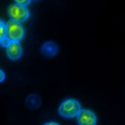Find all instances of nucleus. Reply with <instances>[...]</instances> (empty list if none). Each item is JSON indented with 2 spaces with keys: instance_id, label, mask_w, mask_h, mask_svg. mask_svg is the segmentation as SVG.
Here are the masks:
<instances>
[{
  "instance_id": "6e6552de",
  "label": "nucleus",
  "mask_w": 125,
  "mask_h": 125,
  "mask_svg": "<svg viewBox=\"0 0 125 125\" xmlns=\"http://www.w3.org/2000/svg\"><path fill=\"white\" fill-rule=\"evenodd\" d=\"M5 37V23L0 21V41Z\"/></svg>"
},
{
  "instance_id": "f8f14e48",
  "label": "nucleus",
  "mask_w": 125,
  "mask_h": 125,
  "mask_svg": "<svg viewBox=\"0 0 125 125\" xmlns=\"http://www.w3.org/2000/svg\"><path fill=\"white\" fill-rule=\"evenodd\" d=\"M44 125H60V124L56 123V122H47V123H45Z\"/></svg>"
},
{
  "instance_id": "9d476101",
  "label": "nucleus",
  "mask_w": 125,
  "mask_h": 125,
  "mask_svg": "<svg viewBox=\"0 0 125 125\" xmlns=\"http://www.w3.org/2000/svg\"><path fill=\"white\" fill-rule=\"evenodd\" d=\"M9 44H10V42H9L7 39H6L5 37H4V38H3L1 41H0V45H1L2 47H4V48H7Z\"/></svg>"
},
{
  "instance_id": "0eeeda50",
  "label": "nucleus",
  "mask_w": 125,
  "mask_h": 125,
  "mask_svg": "<svg viewBox=\"0 0 125 125\" xmlns=\"http://www.w3.org/2000/svg\"><path fill=\"white\" fill-rule=\"evenodd\" d=\"M42 104V100L38 95H35V94H32V95L28 96V98L26 99V105L27 107L32 109V110H36L38 109Z\"/></svg>"
},
{
  "instance_id": "39448f33",
  "label": "nucleus",
  "mask_w": 125,
  "mask_h": 125,
  "mask_svg": "<svg viewBox=\"0 0 125 125\" xmlns=\"http://www.w3.org/2000/svg\"><path fill=\"white\" fill-rule=\"evenodd\" d=\"M41 52L44 56L48 58H53L59 52V47L58 45L53 41H48L45 42L41 47Z\"/></svg>"
},
{
  "instance_id": "423d86ee",
  "label": "nucleus",
  "mask_w": 125,
  "mask_h": 125,
  "mask_svg": "<svg viewBox=\"0 0 125 125\" xmlns=\"http://www.w3.org/2000/svg\"><path fill=\"white\" fill-rule=\"evenodd\" d=\"M6 53H7V56L10 60H18L22 55V47L20 43L12 42L6 48Z\"/></svg>"
},
{
  "instance_id": "1a4fd4ad",
  "label": "nucleus",
  "mask_w": 125,
  "mask_h": 125,
  "mask_svg": "<svg viewBox=\"0 0 125 125\" xmlns=\"http://www.w3.org/2000/svg\"><path fill=\"white\" fill-rule=\"evenodd\" d=\"M15 4L20 5V6H22V7H26L27 5H29L31 3V1H29V0H24V1H21V0H17V1L14 2Z\"/></svg>"
},
{
  "instance_id": "7ed1b4c3",
  "label": "nucleus",
  "mask_w": 125,
  "mask_h": 125,
  "mask_svg": "<svg viewBox=\"0 0 125 125\" xmlns=\"http://www.w3.org/2000/svg\"><path fill=\"white\" fill-rule=\"evenodd\" d=\"M8 15L12 21L21 23L28 20L30 16V12L27 7H22V6L13 3L8 8Z\"/></svg>"
},
{
  "instance_id": "f257e3e1",
  "label": "nucleus",
  "mask_w": 125,
  "mask_h": 125,
  "mask_svg": "<svg viewBox=\"0 0 125 125\" xmlns=\"http://www.w3.org/2000/svg\"><path fill=\"white\" fill-rule=\"evenodd\" d=\"M24 30L21 23L9 21L5 23V38L10 43H20L23 39Z\"/></svg>"
},
{
  "instance_id": "9b49d317",
  "label": "nucleus",
  "mask_w": 125,
  "mask_h": 125,
  "mask_svg": "<svg viewBox=\"0 0 125 125\" xmlns=\"http://www.w3.org/2000/svg\"><path fill=\"white\" fill-rule=\"evenodd\" d=\"M4 78H5V74L1 69H0V83H2L4 80Z\"/></svg>"
},
{
  "instance_id": "f03ea898",
  "label": "nucleus",
  "mask_w": 125,
  "mask_h": 125,
  "mask_svg": "<svg viewBox=\"0 0 125 125\" xmlns=\"http://www.w3.org/2000/svg\"><path fill=\"white\" fill-rule=\"evenodd\" d=\"M82 110L80 104L74 99H68L59 106L58 112L64 118H73L76 117Z\"/></svg>"
},
{
  "instance_id": "20e7f679",
  "label": "nucleus",
  "mask_w": 125,
  "mask_h": 125,
  "mask_svg": "<svg viewBox=\"0 0 125 125\" xmlns=\"http://www.w3.org/2000/svg\"><path fill=\"white\" fill-rule=\"evenodd\" d=\"M77 117L78 125H96L97 124V117L91 110H80Z\"/></svg>"
}]
</instances>
